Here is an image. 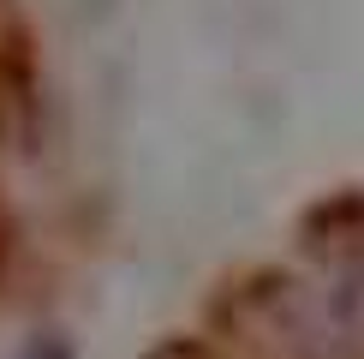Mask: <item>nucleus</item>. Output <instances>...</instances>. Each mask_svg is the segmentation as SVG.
Segmentation results:
<instances>
[{"label":"nucleus","instance_id":"nucleus-1","mask_svg":"<svg viewBox=\"0 0 364 359\" xmlns=\"http://www.w3.org/2000/svg\"><path fill=\"white\" fill-rule=\"evenodd\" d=\"M24 359H72V348L60 335H42V341H30V348H24Z\"/></svg>","mask_w":364,"mask_h":359}]
</instances>
